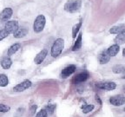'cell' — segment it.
<instances>
[{
    "label": "cell",
    "instance_id": "obj_6",
    "mask_svg": "<svg viewBox=\"0 0 125 117\" xmlns=\"http://www.w3.org/2000/svg\"><path fill=\"white\" fill-rule=\"evenodd\" d=\"M31 84L32 83L30 80H24L20 83H18V85H16L13 88V90L15 92H23L24 90L28 89L29 88H31Z\"/></svg>",
    "mask_w": 125,
    "mask_h": 117
},
{
    "label": "cell",
    "instance_id": "obj_32",
    "mask_svg": "<svg viewBox=\"0 0 125 117\" xmlns=\"http://www.w3.org/2000/svg\"><path fill=\"white\" fill-rule=\"evenodd\" d=\"M124 111H125V107H124Z\"/></svg>",
    "mask_w": 125,
    "mask_h": 117
},
{
    "label": "cell",
    "instance_id": "obj_8",
    "mask_svg": "<svg viewBox=\"0 0 125 117\" xmlns=\"http://www.w3.org/2000/svg\"><path fill=\"white\" fill-rule=\"evenodd\" d=\"M96 86L98 88H101V89L104 90H114L116 88V84L115 82H97L96 83Z\"/></svg>",
    "mask_w": 125,
    "mask_h": 117
},
{
    "label": "cell",
    "instance_id": "obj_29",
    "mask_svg": "<svg viewBox=\"0 0 125 117\" xmlns=\"http://www.w3.org/2000/svg\"><path fill=\"white\" fill-rule=\"evenodd\" d=\"M96 101H98V103H99V104H102V101L100 100V97L97 96V95L96 96Z\"/></svg>",
    "mask_w": 125,
    "mask_h": 117
},
{
    "label": "cell",
    "instance_id": "obj_19",
    "mask_svg": "<svg viewBox=\"0 0 125 117\" xmlns=\"http://www.w3.org/2000/svg\"><path fill=\"white\" fill-rule=\"evenodd\" d=\"M115 43L118 45L125 43V30L123 31V32H121V33H119L116 37H115Z\"/></svg>",
    "mask_w": 125,
    "mask_h": 117
},
{
    "label": "cell",
    "instance_id": "obj_3",
    "mask_svg": "<svg viewBox=\"0 0 125 117\" xmlns=\"http://www.w3.org/2000/svg\"><path fill=\"white\" fill-rule=\"evenodd\" d=\"M46 23V18L43 15H38L35 18V21L33 23V30L36 33H40L43 30Z\"/></svg>",
    "mask_w": 125,
    "mask_h": 117
},
{
    "label": "cell",
    "instance_id": "obj_2",
    "mask_svg": "<svg viewBox=\"0 0 125 117\" xmlns=\"http://www.w3.org/2000/svg\"><path fill=\"white\" fill-rule=\"evenodd\" d=\"M82 7L81 0H69L64 4V10L70 13H76L79 11Z\"/></svg>",
    "mask_w": 125,
    "mask_h": 117
},
{
    "label": "cell",
    "instance_id": "obj_5",
    "mask_svg": "<svg viewBox=\"0 0 125 117\" xmlns=\"http://www.w3.org/2000/svg\"><path fill=\"white\" fill-rule=\"evenodd\" d=\"M13 14V10L11 8L7 7L4 8L2 11L0 12V21L2 22H7L10 19Z\"/></svg>",
    "mask_w": 125,
    "mask_h": 117
},
{
    "label": "cell",
    "instance_id": "obj_27",
    "mask_svg": "<svg viewBox=\"0 0 125 117\" xmlns=\"http://www.w3.org/2000/svg\"><path fill=\"white\" fill-rule=\"evenodd\" d=\"M36 117H48V114H47L46 110L43 108V109H41V110L37 114Z\"/></svg>",
    "mask_w": 125,
    "mask_h": 117
},
{
    "label": "cell",
    "instance_id": "obj_14",
    "mask_svg": "<svg viewBox=\"0 0 125 117\" xmlns=\"http://www.w3.org/2000/svg\"><path fill=\"white\" fill-rule=\"evenodd\" d=\"M12 65V60L10 59V57H4L1 61V66L4 69H9Z\"/></svg>",
    "mask_w": 125,
    "mask_h": 117
},
{
    "label": "cell",
    "instance_id": "obj_31",
    "mask_svg": "<svg viewBox=\"0 0 125 117\" xmlns=\"http://www.w3.org/2000/svg\"><path fill=\"white\" fill-rule=\"evenodd\" d=\"M122 77H123V79H125V72L123 73V76H122Z\"/></svg>",
    "mask_w": 125,
    "mask_h": 117
},
{
    "label": "cell",
    "instance_id": "obj_20",
    "mask_svg": "<svg viewBox=\"0 0 125 117\" xmlns=\"http://www.w3.org/2000/svg\"><path fill=\"white\" fill-rule=\"evenodd\" d=\"M112 71L115 74H123L125 72V66L122 64H116L112 68Z\"/></svg>",
    "mask_w": 125,
    "mask_h": 117
},
{
    "label": "cell",
    "instance_id": "obj_26",
    "mask_svg": "<svg viewBox=\"0 0 125 117\" xmlns=\"http://www.w3.org/2000/svg\"><path fill=\"white\" fill-rule=\"evenodd\" d=\"M9 35H10V34L6 31L5 29H0V41H2L3 39H4L5 37H7Z\"/></svg>",
    "mask_w": 125,
    "mask_h": 117
},
{
    "label": "cell",
    "instance_id": "obj_17",
    "mask_svg": "<svg viewBox=\"0 0 125 117\" xmlns=\"http://www.w3.org/2000/svg\"><path fill=\"white\" fill-rule=\"evenodd\" d=\"M125 25L124 24H119V25L113 26L111 29H109V33L110 34H119L123 31H124Z\"/></svg>",
    "mask_w": 125,
    "mask_h": 117
},
{
    "label": "cell",
    "instance_id": "obj_23",
    "mask_svg": "<svg viewBox=\"0 0 125 117\" xmlns=\"http://www.w3.org/2000/svg\"><path fill=\"white\" fill-rule=\"evenodd\" d=\"M56 107H57V105H56V104H48V105L44 107V109L46 110L48 115H53V113H54Z\"/></svg>",
    "mask_w": 125,
    "mask_h": 117
},
{
    "label": "cell",
    "instance_id": "obj_13",
    "mask_svg": "<svg viewBox=\"0 0 125 117\" xmlns=\"http://www.w3.org/2000/svg\"><path fill=\"white\" fill-rule=\"evenodd\" d=\"M109 59H110V56L108 54L107 50L103 51L99 55V57H98V60H99V62L101 64H106V63H108Z\"/></svg>",
    "mask_w": 125,
    "mask_h": 117
},
{
    "label": "cell",
    "instance_id": "obj_24",
    "mask_svg": "<svg viewBox=\"0 0 125 117\" xmlns=\"http://www.w3.org/2000/svg\"><path fill=\"white\" fill-rule=\"evenodd\" d=\"M94 108H95V106L94 105H88V104H86V105L82 106V110L84 114L90 113Z\"/></svg>",
    "mask_w": 125,
    "mask_h": 117
},
{
    "label": "cell",
    "instance_id": "obj_22",
    "mask_svg": "<svg viewBox=\"0 0 125 117\" xmlns=\"http://www.w3.org/2000/svg\"><path fill=\"white\" fill-rule=\"evenodd\" d=\"M9 84V79L5 74H0V87H6Z\"/></svg>",
    "mask_w": 125,
    "mask_h": 117
},
{
    "label": "cell",
    "instance_id": "obj_21",
    "mask_svg": "<svg viewBox=\"0 0 125 117\" xmlns=\"http://www.w3.org/2000/svg\"><path fill=\"white\" fill-rule=\"evenodd\" d=\"M82 23H83L82 20H80L79 23H77L76 24H75V25L73 26V28H72V37L73 38H76V35L78 34L81 27H82Z\"/></svg>",
    "mask_w": 125,
    "mask_h": 117
},
{
    "label": "cell",
    "instance_id": "obj_11",
    "mask_svg": "<svg viewBox=\"0 0 125 117\" xmlns=\"http://www.w3.org/2000/svg\"><path fill=\"white\" fill-rule=\"evenodd\" d=\"M75 71H76V66L73 64L69 65V66L65 67L62 69V73H61V76H62V78H67L70 76H71L73 73H75Z\"/></svg>",
    "mask_w": 125,
    "mask_h": 117
},
{
    "label": "cell",
    "instance_id": "obj_10",
    "mask_svg": "<svg viewBox=\"0 0 125 117\" xmlns=\"http://www.w3.org/2000/svg\"><path fill=\"white\" fill-rule=\"evenodd\" d=\"M47 55H48V50H47L46 49H42V50L35 57V58H34V62L37 65L41 64L42 62L44 61V59L46 58Z\"/></svg>",
    "mask_w": 125,
    "mask_h": 117
},
{
    "label": "cell",
    "instance_id": "obj_18",
    "mask_svg": "<svg viewBox=\"0 0 125 117\" xmlns=\"http://www.w3.org/2000/svg\"><path fill=\"white\" fill-rule=\"evenodd\" d=\"M82 33L78 34V37H76V40L74 43V46L72 48L73 51H77L82 48Z\"/></svg>",
    "mask_w": 125,
    "mask_h": 117
},
{
    "label": "cell",
    "instance_id": "obj_15",
    "mask_svg": "<svg viewBox=\"0 0 125 117\" xmlns=\"http://www.w3.org/2000/svg\"><path fill=\"white\" fill-rule=\"evenodd\" d=\"M28 32H29V30L26 28H18V30L13 34V36L15 38H23L27 35Z\"/></svg>",
    "mask_w": 125,
    "mask_h": 117
},
{
    "label": "cell",
    "instance_id": "obj_4",
    "mask_svg": "<svg viewBox=\"0 0 125 117\" xmlns=\"http://www.w3.org/2000/svg\"><path fill=\"white\" fill-rule=\"evenodd\" d=\"M18 28H19V26H18V22L17 20L7 21V23L4 25V29H6V31L9 34H14L16 31L18 30Z\"/></svg>",
    "mask_w": 125,
    "mask_h": 117
},
{
    "label": "cell",
    "instance_id": "obj_28",
    "mask_svg": "<svg viewBox=\"0 0 125 117\" xmlns=\"http://www.w3.org/2000/svg\"><path fill=\"white\" fill-rule=\"evenodd\" d=\"M37 105H33L31 106V108H30V113H31V115H34L36 113V110H37Z\"/></svg>",
    "mask_w": 125,
    "mask_h": 117
},
{
    "label": "cell",
    "instance_id": "obj_9",
    "mask_svg": "<svg viewBox=\"0 0 125 117\" xmlns=\"http://www.w3.org/2000/svg\"><path fill=\"white\" fill-rule=\"evenodd\" d=\"M89 76H90V75H89L88 72H86V71H84V72H81V73H79V74L76 75V76H74V78L72 79V82L75 84L82 83V82H85V81L88 79Z\"/></svg>",
    "mask_w": 125,
    "mask_h": 117
},
{
    "label": "cell",
    "instance_id": "obj_16",
    "mask_svg": "<svg viewBox=\"0 0 125 117\" xmlns=\"http://www.w3.org/2000/svg\"><path fill=\"white\" fill-rule=\"evenodd\" d=\"M119 50H120L119 45L116 44V43H115V44L111 45V46L109 47V49H107V52L110 57H115V56L118 54Z\"/></svg>",
    "mask_w": 125,
    "mask_h": 117
},
{
    "label": "cell",
    "instance_id": "obj_25",
    "mask_svg": "<svg viewBox=\"0 0 125 117\" xmlns=\"http://www.w3.org/2000/svg\"><path fill=\"white\" fill-rule=\"evenodd\" d=\"M10 110V107L5 104H0V112L1 113H7Z\"/></svg>",
    "mask_w": 125,
    "mask_h": 117
},
{
    "label": "cell",
    "instance_id": "obj_12",
    "mask_svg": "<svg viewBox=\"0 0 125 117\" xmlns=\"http://www.w3.org/2000/svg\"><path fill=\"white\" fill-rule=\"evenodd\" d=\"M20 48H21V44H20V43H14V44H12L11 46L8 49L7 56L8 57H11V56H13L14 54H16V53L19 50Z\"/></svg>",
    "mask_w": 125,
    "mask_h": 117
},
{
    "label": "cell",
    "instance_id": "obj_30",
    "mask_svg": "<svg viewBox=\"0 0 125 117\" xmlns=\"http://www.w3.org/2000/svg\"><path fill=\"white\" fill-rule=\"evenodd\" d=\"M123 56L125 57V48H124V49H123Z\"/></svg>",
    "mask_w": 125,
    "mask_h": 117
},
{
    "label": "cell",
    "instance_id": "obj_33",
    "mask_svg": "<svg viewBox=\"0 0 125 117\" xmlns=\"http://www.w3.org/2000/svg\"><path fill=\"white\" fill-rule=\"evenodd\" d=\"M124 89H125V88H124Z\"/></svg>",
    "mask_w": 125,
    "mask_h": 117
},
{
    "label": "cell",
    "instance_id": "obj_1",
    "mask_svg": "<svg viewBox=\"0 0 125 117\" xmlns=\"http://www.w3.org/2000/svg\"><path fill=\"white\" fill-rule=\"evenodd\" d=\"M64 48V40L62 38H57L54 42L51 49V55L52 57H57L61 55Z\"/></svg>",
    "mask_w": 125,
    "mask_h": 117
},
{
    "label": "cell",
    "instance_id": "obj_7",
    "mask_svg": "<svg viewBox=\"0 0 125 117\" xmlns=\"http://www.w3.org/2000/svg\"><path fill=\"white\" fill-rule=\"evenodd\" d=\"M109 102L114 106H122L125 103V96L123 95H117L109 98Z\"/></svg>",
    "mask_w": 125,
    "mask_h": 117
}]
</instances>
